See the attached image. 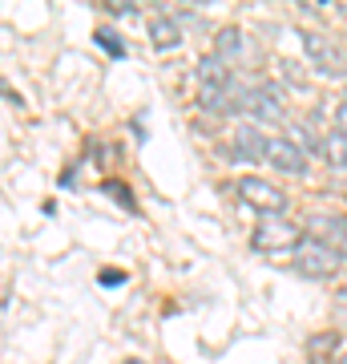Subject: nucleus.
I'll return each mask as SVG.
<instances>
[{"mask_svg": "<svg viewBox=\"0 0 347 364\" xmlns=\"http://www.w3.org/2000/svg\"><path fill=\"white\" fill-rule=\"evenodd\" d=\"M234 142H238V150L246 158H255V162H267V166L283 170V174H307V154L291 138H267L255 126H238L234 130Z\"/></svg>", "mask_w": 347, "mask_h": 364, "instance_id": "1", "label": "nucleus"}, {"mask_svg": "<svg viewBox=\"0 0 347 364\" xmlns=\"http://www.w3.org/2000/svg\"><path fill=\"white\" fill-rule=\"evenodd\" d=\"M339 263H343V251L331 247V243H323V239H311V235H303V243L291 251V267H295L299 275H311V279L335 275Z\"/></svg>", "mask_w": 347, "mask_h": 364, "instance_id": "2", "label": "nucleus"}, {"mask_svg": "<svg viewBox=\"0 0 347 364\" xmlns=\"http://www.w3.org/2000/svg\"><path fill=\"white\" fill-rule=\"evenodd\" d=\"M250 243H255V251L279 255V251H295L299 243H303V231H299L295 223H287L283 215H270V219H258Z\"/></svg>", "mask_w": 347, "mask_h": 364, "instance_id": "3", "label": "nucleus"}, {"mask_svg": "<svg viewBox=\"0 0 347 364\" xmlns=\"http://www.w3.org/2000/svg\"><path fill=\"white\" fill-rule=\"evenodd\" d=\"M238 198H243L246 207H255L263 219L283 215V210H287V195L275 186V182L258 178V174H243V178H238Z\"/></svg>", "mask_w": 347, "mask_h": 364, "instance_id": "4", "label": "nucleus"}, {"mask_svg": "<svg viewBox=\"0 0 347 364\" xmlns=\"http://www.w3.org/2000/svg\"><path fill=\"white\" fill-rule=\"evenodd\" d=\"M238 109H246L255 122H267V126H275V122H283V117H287L283 93H279V85H270V81L250 85V90L238 97Z\"/></svg>", "mask_w": 347, "mask_h": 364, "instance_id": "5", "label": "nucleus"}, {"mask_svg": "<svg viewBox=\"0 0 347 364\" xmlns=\"http://www.w3.org/2000/svg\"><path fill=\"white\" fill-rule=\"evenodd\" d=\"M303 49H307L311 65L319 69L323 77H347V49L335 45L323 33H303Z\"/></svg>", "mask_w": 347, "mask_h": 364, "instance_id": "6", "label": "nucleus"}, {"mask_svg": "<svg viewBox=\"0 0 347 364\" xmlns=\"http://www.w3.org/2000/svg\"><path fill=\"white\" fill-rule=\"evenodd\" d=\"M343 235H347V223L339 215H315L311 219V239H323L331 247H343Z\"/></svg>", "mask_w": 347, "mask_h": 364, "instance_id": "7", "label": "nucleus"}, {"mask_svg": "<svg viewBox=\"0 0 347 364\" xmlns=\"http://www.w3.org/2000/svg\"><path fill=\"white\" fill-rule=\"evenodd\" d=\"M214 53H219L226 65H234V61L246 53V33H238V28H222L219 41H214Z\"/></svg>", "mask_w": 347, "mask_h": 364, "instance_id": "8", "label": "nucleus"}, {"mask_svg": "<svg viewBox=\"0 0 347 364\" xmlns=\"http://www.w3.org/2000/svg\"><path fill=\"white\" fill-rule=\"evenodd\" d=\"M319 154L327 158L335 170H347V138H343L339 130H331V134L319 142Z\"/></svg>", "mask_w": 347, "mask_h": 364, "instance_id": "9", "label": "nucleus"}, {"mask_svg": "<svg viewBox=\"0 0 347 364\" xmlns=\"http://www.w3.org/2000/svg\"><path fill=\"white\" fill-rule=\"evenodd\" d=\"M150 37H154L158 49H174V45L182 41V33H178V25H174V21H166V16H154V21H150Z\"/></svg>", "mask_w": 347, "mask_h": 364, "instance_id": "10", "label": "nucleus"}, {"mask_svg": "<svg viewBox=\"0 0 347 364\" xmlns=\"http://www.w3.org/2000/svg\"><path fill=\"white\" fill-rule=\"evenodd\" d=\"M97 45H101L114 61H121V57H126V45H121V37H117L114 28H97Z\"/></svg>", "mask_w": 347, "mask_h": 364, "instance_id": "11", "label": "nucleus"}, {"mask_svg": "<svg viewBox=\"0 0 347 364\" xmlns=\"http://www.w3.org/2000/svg\"><path fill=\"white\" fill-rule=\"evenodd\" d=\"M101 195H114L126 210H133V195H129V186H126V182H114V178L101 182Z\"/></svg>", "mask_w": 347, "mask_h": 364, "instance_id": "12", "label": "nucleus"}, {"mask_svg": "<svg viewBox=\"0 0 347 364\" xmlns=\"http://www.w3.org/2000/svg\"><path fill=\"white\" fill-rule=\"evenodd\" d=\"M335 130H339V134L347 138V97H343L339 105H335Z\"/></svg>", "mask_w": 347, "mask_h": 364, "instance_id": "13", "label": "nucleus"}, {"mask_svg": "<svg viewBox=\"0 0 347 364\" xmlns=\"http://www.w3.org/2000/svg\"><path fill=\"white\" fill-rule=\"evenodd\" d=\"M97 279H101L105 287H121V284H126V275H121V272H101Z\"/></svg>", "mask_w": 347, "mask_h": 364, "instance_id": "14", "label": "nucleus"}, {"mask_svg": "<svg viewBox=\"0 0 347 364\" xmlns=\"http://www.w3.org/2000/svg\"><path fill=\"white\" fill-rule=\"evenodd\" d=\"M109 13L126 16V13H133V4H126V0H114V4H109Z\"/></svg>", "mask_w": 347, "mask_h": 364, "instance_id": "15", "label": "nucleus"}, {"mask_svg": "<svg viewBox=\"0 0 347 364\" xmlns=\"http://www.w3.org/2000/svg\"><path fill=\"white\" fill-rule=\"evenodd\" d=\"M339 251H343V255H347V235H343V247H339Z\"/></svg>", "mask_w": 347, "mask_h": 364, "instance_id": "16", "label": "nucleus"}, {"mask_svg": "<svg viewBox=\"0 0 347 364\" xmlns=\"http://www.w3.org/2000/svg\"><path fill=\"white\" fill-rule=\"evenodd\" d=\"M343 364H347V356H343Z\"/></svg>", "mask_w": 347, "mask_h": 364, "instance_id": "17", "label": "nucleus"}]
</instances>
